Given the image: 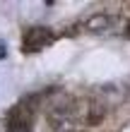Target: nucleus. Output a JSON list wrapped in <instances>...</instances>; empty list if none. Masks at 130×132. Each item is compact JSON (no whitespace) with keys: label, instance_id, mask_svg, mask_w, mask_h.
Returning <instances> with one entry per match:
<instances>
[{"label":"nucleus","instance_id":"nucleus-4","mask_svg":"<svg viewBox=\"0 0 130 132\" xmlns=\"http://www.w3.org/2000/svg\"><path fill=\"white\" fill-rule=\"evenodd\" d=\"M104 115H106V108H104L101 103H91V106H89L87 122H89V125H96V122H101V120H104Z\"/></svg>","mask_w":130,"mask_h":132},{"label":"nucleus","instance_id":"nucleus-1","mask_svg":"<svg viewBox=\"0 0 130 132\" xmlns=\"http://www.w3.org/2000/svg\"><path fill=\"white\" fill-rule=\"evenodd\" d=\"M56 41V31L48 27H29L24 36H22V51L24 53H36L46 48V46H51Z\"/></svg>","mask_w":130,"mask_h":132},{"label":"nucleus","instance_id":"nucleus-5","mask_svg":"<svg viewBox=\"0 0 130 132\" xmlns=\"http://www.w3.org/2000/svg\"><path fill=\"white\" fill-rule=\"evenodd\" d=\"M7 132H32L29 127H7Z\"/></svg>","mask_w":130,"mask_h":132},{"label":"nucleus","instance_id":"nucleus-7","mask_svg":"<svg viewBox=\"0 0 130 132\" xmlns=\"http://www.w3.org/2000/svg\"><path fill=\"white\" fill-rule=\"evenodd\" d=\"M5 58V51H3V43H0V60Z\"/></svg>","mask_w":130,"mask_h":132},{"label":"nucleus","instance_id":"nucleus-2","mask_svg":"<svg viewBox=\"0 0 130 132\" xmlns=\"http://www.w3.org/2000/svg\"><path fill=\"white\" fill-rule=\"evenodd\" d=\"M34 108H36V106H32V98L14 103V106L10 108V113H7V127H29V130H32Z\"/></svg>","mask_w":130,"mask_h":132},{"label":"nucleus","instance_id":"nucleus-6","mask_svg":"<svg viewBox=\"0 0 130 132\" xmlns=\"http://www.w3.org/2000/svg\"><path fill=\"white\" fill-rule=\"evenodd\" d=\"M125 36L130 38V22H128V27H125Z\"/></svg>","mask_w":130,"mask_h":132},{"label":"nucleus","instance_id":"nucleus-3","mask_svg":"<svg viewBox=\"0 0 130 132\" xmlns=\"http://www.w3.org/2000/svg\"><path fill=\"white\" fill-rule=\"evenodd\" d=\"M113 24V19L109 17V14H104V12H96V14H91V17L85 22V27L89 29V31H106V29H111Z\"/></svg>","mask_w":130,"mask_h":132}]
</instances>
